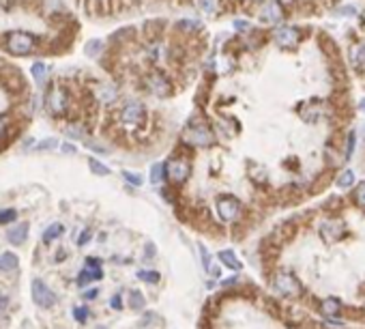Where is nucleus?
<instances>
[{
	"mask_svg": "<svg viewBox=\"0 0 365 329\" xmlns=\"http://www.w3.org/2000/svg\"><path fill=\"white\" fill-rule=\"evenodd\" d=\"M4 47L13 56H28L37 50V37L26 30H11L4 37Z\"/></svg>",
	"mask_w": 365,
	"mask_h": 329,
	"instance_id": "nucleus-1",
	"label": "nucleus"
},
{
	"mask_svg": "<svg viewBox=\"0 0 365 329\" xmlns=\"http://www.w3.org/2000/svg\"><path fill=\"white\" fill-rule=\"evenodd\" d=\"M67 108H69V95L63 86H56V88H52L50 93H47L45 110L50 112L52 116H63L64 112H67Z\"/></svg>",
	"mask_w": 365,
	"mask_h": 329,
	"instance_id": "nucleus-2",
	"label": "nucleus"
},
{
	"mask_svg": "<svg viewBox=\"0 0 365 329\" xmlns=\"http://www.w3.org/2000/svg\"><path fill=\"white\" fill-rule=\"evenodd\" d=\"M146 88L150 90L152 95L157 97H170L172 95V82L166 78V73L159 71V69H152V71L144 78Z\"/></svg>",
	"mask_w": 365,
	"mask_h": 329,
	"instance_id": "nucleus-3",
	"label": "nucleus"
},
{
	"mask_svg": "<svg viewBox=\"0 0 365 329\" xmlns=\"http://www.w3.org/2000/svg\"><path fill=\"white\" fill-rule=\"evenodd\" d=\"M185 140H187L192 147H200V149H206L215 142V133L211 132V127L206 125H193L187 129L185 133Z\"/></svg>",
	"mask_w": 365,
	"mask_h": 329,
	"instance_id": "nucleus-4",
	"label": "nucleus"
},
{
	"mask_svg": "<svg viewBox=\"0 0 365 329\" xmlns=\"http://www.w3.org/2000/svg\"><path fill=\"white\" fill-rule=\"evenodd\" d=\"M166 172H168V176H170L172 183L183 185V183L189 179V175H192V166H189V161H185L181 157H174L166 164Z\"/></svg>",
	"mask_w": 365,
	"mask_h": 329,
	"instance_id": "nucleus-5",
	"label": "nucleus"
},
{
	"mask_svg": "<svg viewBox=\"0 0 365 329\" xmlns=\"http://www.w3.org/2000/svg\"><path fill=\"white\" fill-rule=\"evenodd\" d=\"M144 116H146V108L142 101H138V99L127 101L121 110V121L127 123V125H140V123L144 121Z\"/></svg>",
	"mask_w": 365,
	"mask_h": 329,
	"instance_id": "nucleus-6",
	"label": "nucleus"
},
{
	"mask_svg": "<svg viewBox=\"0 0 365 329\" xmlns=\"http://www.w3.org/2000/svg\"><path fill=\"white\" fill-rule=\"evenodd\" d=\"M32 301H35L39 308L47 310L56 304V295L47 288V284L43 282V280H35V282H32Z\"/></svg>",
	"mask_w": 365,
	"mask_h": 329,
	"instance_id": "nucleus-7",
	"label": "nucleus"
},
{
	"mask_svg": "<svg viewBox=\"0 0 365 329\" xmlns=\"http://www.w3.org/2000/svg\"><path fill=\"white\" fill-rule=\"evenodd\" d=\"M238 209H241V204H238V200L234 196H221L217 200V213H219V218L223 222H232L238 215Z\"/></svg>",
	"mask_w": 365,
	"mask_h": 329,
	"instance_id": "nucleus-8",
	"label": "nucleus"
},
{
	"mask_svg": "<svg viewBox=\"0 0 365 329\" xmlns=\"http://www.w3.org/2000/svg\"><path fill=\"white\" fill-rule=\"evenodd\" d=\"M273 288L277 290L279 295H297L299 293V282L292 273H277L275 280H273Z\"/></svg>",
	"mask_w": 365,
	"mask_h": 329,
	"instance_id": "nucleus-9",
	"label": "nucleus"
},
{
	"mask_svg": "<svg viewBox=\"0 0 365 329\" xmlns=\"http://www.w3.org/2000/svg\"><path fill=\"white\" fill-rule=\"evenodd\" d=\"M281 15H284V11H281V4L275 2V0H269V2H264L262 9H260V20H262V22H269V24H273V22H279Z\"/></svg>",
	"mask_w": 365,
	"mask_h": 329,
	"instance_id": "nucleus-10",
	"label": "nucleus"
},
{
	"mask_svg": "<svg viewBox=\"0 0 365 329\" xmlns=\"http://www.w3.org/2000/svg\"><path fill=\"white\" fill-rule=\"evenodd\" d=\"M101 278H103V271H101L99 261H95V258H86V267H84V271L80 273V284L92 282V280H101Z\"/></svg>",
	"mask_w": 365,
	"mask_h": 329,
	"instance_id": "nucleus-11",
	"label": "nucleus"
},
{
	"mask_svg": "<svg viewBox=\"0 0 365 329\" xmlns=\"http://www.w3.org/2000/svg\"><path fill=\"white\" fill-rule=\"evenodd\" d=\"M95 97L101 101V104H112V101L118 99V88L110 82H103L95 88Z\"/></svg>",
	"mask_w": 365,
	"mask_h": 329,
	"instance_id": "nucleus-12",
	"label": "nucleus"
},
{
	"mask_svg": "<svg viewBox=\"0 0 365 329\" xmlns=\"http://www.w3.org/2000/svg\"><path fill=\"white\" fill-rule=\"evenodd\" d=\"M26 237H28V224H26V222L15 224V226H11V228L7 230V239H9V243H13V245L24 243Z\"/></svg>",
	"mask_w": 365,
	"mask_h": 329,
	"instance_id": "nucleus-13",
	"label": "nucleus"
},
{
	"mask_svg": "<svg viewBox=\"0 0 365 329\" xmlns=\"http://www.w3.org/2000/svg\"><path fill=\"white\" fill-rule=\"evenodd\" d=\"M297 30L294 28H279V30H275V41L279 43L281 47H292L294 43H297Z\"/></svg>",
	"mask_w": 365,
	"mask_h": 329,
	"instance_id": "nucleus-14",
	"label": "nucleus"
},
{
	"mask_svg": "<svg viewBox=\"0 0 365 329\" xmlns=\"http://www.w3.org/2000/svg\"><path fill=\"white\" fill-rule=\"evenodd\" d=\"M18 265H20V258L13 252H4L0 256V271H13V269H18Z\"/></svg>",
	"mask_w": 365,
	"mask_h": 329,
	"instance_id": "nucleus-15",
	"label": "nucleus"
},
{
	"mask_svg": "<svg viewBox=\"0 0 365 329\" xmlns=\"http://www.w3.org/2000/svg\"><path fill=\"white\" fill-rule=\"evenodd\" d=\"M219 261H221L226 267L234 269V271H238V269L243 267V263L238 261L236 256H234V252H232V250H223V252H219Z\"/></svg>",
	"mask_w": 365,
	"mask_h": 329,
	"instance_id": "nucleus-16",
	"label": "nucleus"
},
{
	"mask_svg": "<svg viewBox=\"0 0 365 329\" xmlns=\"http://www.w3.org/2000/svg\"><path fill=\"white\" fill-rule=\"evenodd\" d=\"M195 7L206 15H215L219 9V0H195Z\"/></svg>",
	"mask_w": 365,
	"mask_h": 329,
	"instance_id": "nucleus-17",
	"label": "nucleus"
},
{
	"mask_svg": "<svg viewBox=\"0 0 365 329\" xmlns=\"http://www.w3.org/2000/svg\"><path fill=\"white\" fill-rule=\"evenodd\" d=\"M32 78L37 80V84H45V80H47V65L45 63H35V65H32Z\"/></svg>",
	"mask_w": 365,
	"mask_h": 329,
	"instance_id": "nucleus-18",
	"label": "nucleus"
},
{
	"mask_svg": "<svg viewBox=\"0 0 365 329\" xmlns=\"http://www.w3.org/2000/svg\"><path fill=\"white\" fill-rule=\"evenodd\" d=\"M337 185H340L342 190H348L350 185H355V172H352V170H344L340 176H337Z\"/></svg>",
	"mask_w": 365,
	"mask_h": 329,
	"instance_id": "nucleus-19",
	"label": "nucleus"
},
{
	"mask_svg": "<svg viewBox=\"0 0 365 329\" xmlns=\"http://www.w3.org/2000/svg\"><path fill=\"white\" fill-rule=\"evenodd\" d=\"M63 224H52L50 228L45 230V233H43V241H45V243H50V241H54V239H58V237L63 235Z\"/></svg>",
	"mask_w": 365,
	"mask_h": 329,
	"instance_id": "nucleus-20",
	"label": "nucleus"
},
{
	"mask_svg": "<svg viewBox=\"0 0 365 329\" xmlns=\"http://www.w3.org/2000/svg\"><path fill=\"white\" fill-rule=\"evenodd\" d=\"M135 276H138V280L149 282V284H157V282H159V273L152 271V269H142V271H138Z\"/></svg>",
	"mask_w": 365,
	"mask_h": 329,
	"instance_id": "nucleus-21",
	"label": "nucleus"
},
{
	"mask_svg": "<svg viewBox=\"0 0 365 329\" xmlns=\"http://www.w3.org/2000/svg\"><path fill=\"white\" fill-rule=\"evenodd\" d=\"M163 176H166V166H163V164H155V166H152V168H150V181L155 183V185L163 181Z\"/></svg>",
	"mask_w": 365,
	"mask_h": 329,
	"instance_id": "nucleus-22",
	"label": "nucleus"
},
{
	"mask_svg": "<svg viewBox=\"0 0 365 329\" xmlns=\"http://www.w3.org/2000/svg\"><path fill=\"white\" fill-rule=\"evenodd\" d=\"M129 306L135 310H140V308H144V295L140 293V290H133L131 295H129Z\"/></svg>",
	"mask_w": 365,
	"mask_h": 329,
	"instance_id": "nucleus-23",
	"label": "nucleus"
},
{
	"mask_svg": "<svg viewBox=\"0 0 365 329\" xmlns=\"http://www.w3.org/2000/svg\"><path fill=\"white\" fill-rule=\"evenodd\" d=\"M88 166H90V170L95 172V175H101V176H106V175H110V168H106V166L101 164V161H97V159H88Z\"/></svg>",
	"mask_w": 365,
	"mask_h": 329,
	"instance_id": "nucleus-24",
	"label": "nucleus"
},
{
	"mask_svg": "<svg viewBox=\"0 0 365 329\" xmlns=\"http://www.w3.org/2000/svg\"><path fill=\"white\" fill-rule=\"evenodd\" d=\"M178 30H198L200 28V22L198 20H181L176 24Z\"/></svg>",
	"mask_w": 365,
	"mask_h": 329,
	"instance_id": "nucleus-25",
	"label": "nucleus"
},
{
	"mask_svg": "<svg viewBox=\"0 0 365 329\" xmlns=\"http://www.w3.org/2000/svg\"><path fill=\"white\" fill-rule=\"evenodd\" d=\"M13 219H18V211H15V209H4V211H0V224H9V222H13Z\"/></svg>",
	"mask_w": 365,
	"mask_h": 329,
	"instance_id": "nucleus-26",
	"label": "nucleus"
},
{
	"mask_svg": "<svg viewBox=\"0 0 365 329\" xmlns=\"http://www.w3.org/2000/svg\"><path fill=\"white\" fill-rule=\"evenodd\" d=\"M322 310H324V314H335V312L340 310V301H337V299H326Z\"/></svg>",
	"mask_w": 365,
	"mask_h": 329,
	"instance_id": "nucleus-27",
	"label": "nucleus"
},
{
	"mask_svg": "<svg viewBox=\"0 0 365 329\" xmlns=\"http://www.w3.org/2000/svg\"><path fill=\"white\" fill-rule=\"evenodd\" d=\"M56 147H58V140L56 138H47V140L37 142V151H47V149H56Z\"/></svg>",
	"mask_w": 365,
	"mask_h": 329,
	"instance_id": "nucleus-28",
	"label": "nucleus"
},
{
	"mask_svg": "<svg viewBox=\"0 0 365 329\" xmlns=\"http://www.w3.org/2000/svg\"><path fill=\"white\" fill-rule=\"evenodd\" d=\"M99 50H101V41H88L86 43V54H88V56H97V54H99Z\"/></svg>",
	"mask_w": 365,
	"mask_h": 329,
	"instance_id": "nucleus-29",
	"label": "nucleus"
},
{
	"mask_svg": "<svg viewBox=\"0 0 365 329\" xmlns=\"http://www.w3.org/2000/svg\"><path fill=\"white\" fill-rule=\"evenodd\" d=\"M67 136L73 138V140H80L82 136H84V127H82V125H71L67 129Z\"/></svg>",
	"mask_w": 365,
	"mask_h": 329,
	"instance_id": "nucleus-30",
	"label": "nucleus"
},
{
	"mask_svg": "<svg viewBox=\"0 0 365 329\" xmlns=\"http://www.w3.org/2000/svg\"><path fill=\"white\" fill-rule=\"evenodd\" d=\"M352 61L357 65H361L365 61V45H357L355 50H352Z\"/></svg>",
	"mask_w": 365,
	"mask_h": 329,
	"instance_id": "nucleus-31",
	"label": "nucleus"
},
{
	"mask_svg": "<svg viewBox=\"0 0 365 329\" xmlns=\"http://www.w3.org/2000/svg\"><path fill=\"white\" fill-rule=\"evenodd\" d=\"M123 179L129 181L131 185H142V176H140V175H133V172H123Z\"/></svg>",
	"mask_w": 365,
	"mask_h": 329,
	"instance_id": "nucleus-32",
	"label": "nucleus"
},
{
	"mask_svg": "<svg viewBox=\"0 0 365 329\" xmlns=\"http://www.w3.org/2000/svg\"><path fill=\"white\" fill-rule=\"evenodd\" d=\"M73 316H75V321L84 323L86 319H88V308H75L73 310Z\"/></svg>",
	"mask_w": 365,
	"mask_h": 329,
	"instance_id": "nucleus-33",
	"label": "nucleus"
},
{
	"mask_svg": "<svg viewBox=\"0 0 365 329\" xmlns=\"http://www.w3.org/2000/svg\"><path fill=\"white\" fill-rule=\"evenodd\" d=\"M355 132H350L348 133V144H346V157H350L352 155V149H355Z\"/></svg>",
	"mask_w": 365,
	"mask_h": 329,
	"instance_id": "nucleus-34",
	"label": "nucleus"
},
{
	"mask_svg": "<svg viewBox=\"0 0 365 329\" xmlns=\"http://www.w3.org/2000/svg\"><path fill=\"white\" fill-rule=\"evenodd\" d=\"M200 247V252H202V265H204V269H209V263H211V256H209V252H206V247L200 243L198 245Z\"/></svg>",
	"mask_w": 365,
	"mask_h": 329,
	"instance_id": "nucleus-35",
	"label": "nucleus"
},
{
	"mask_svg": "<svg viewBox=\"0 0 365 329\" xmlns=\"http://www.w3.org/2000/svg\"><path fill=\"white\" fill-rule=\"evenodd\" d=\"M357 198H359V202H361V204H365V183L357 190Z\"/></svg>",
	"mask_w": 365,
	"mask_h": 329,
	"instance_id": "nucleus-36",
	"label": "nucleus"
},
{
	"mask_svg": "<svg viewBox=\"0 0 365 329\" xmlns=\"http://www.w3.org/2000/svg\"><path fill=\"white\" fill-rule=\"evenodd\" d=\"M112 308L114 310H121L123 308V306H121V295H114V297H112Z\"/></svg>",
	"mask_w": 365,
	"mask_h": 329,
	"instance_id": "nucleus-37",
	"label": "nucleus"
},
{
	"mask_svg": "<svg viewBox=\"0 0 365 329\" xmlns=\"http://www.w3.org/2000/svg\"><path fill=\"white\" fill-rule=\"evenodd\" d=\"M88 239H90V230H84V233H82V237L78 239V243H80V245H84Z\"/></svg>",
	"mask_w": 365,
	"mask_h": 329,
	"instance_id": "nucleus-38",
	"label": "nucleus"
},
{
	"mask_svg": "<svg viewBox=\"0 0 365 329\" xmlns=\"http://www.w3.org/2000/svg\"><path fill=\"white\" fill-rule=\"evenodd\" d=\"M234 28H238V30H247V28H249V24H247V22L236 20V22H234Z\"/></svg>",
	"mask_w": 365,
	"mask_h": 329,
	"instance_id": "nucleus-39",
	"label": "nucleus"
},
{
	"mask_svg": "<svg viewBox=\"0 0 365 329\" xmlns=\"http://www.w3.org/2000/svg\"><path fill=\"white\" fill-rule=\"evenodd\" d=\"M4 132H7V125H4V121L0 118V140L4 138Z\"/></svg>",
	"mask_w": 365,
	"mask_h": 329,
	"instance_id": "nucleus-40",
	"label": "nucleus"
},
{
	"mask_svg": "<svg viewBox=\"0 0 365 329\" xmlns=\"http://www.w3.org/2000/svg\"><path fill=\"white\" fill-rule=\"evenodd\" d=\"M63 149H64V153H73V151H75L73 144H63Z\"/></svg>",
	"mask_w": 365,
	"mask_h": 329,
	"instance_id": "nucleus-41",
	"label": "nucleus"
},
{
	"mask_svg": "<svg viewBox=\"0 0 365 329\" xmlns=\"http://www.w3.org/2000/svg\"><path fill=\"white\" fill-rule=\"evenodd\" d=\"M84 297H86V299H92V297H97V290H90V293H84Z\"/></svg>",
	"mask_w": 365,
	"mask_h": 329,
	"instance_id": "nucleus-42",
	"label": "nucleus"
},
{
	"mask_svg": "<svg viewBox=\"0 0 365 329\" xmlns=\"http://www.w3.org/2000/svg\"><path fill=\"white\" fill-rule=\"evenodd\" d=\"M4 304H7V297H2V295H0V308H2Z\"/></svg>",
	"mask_w": 365,
	"mask_h": 329,
	"instance_id": "nucleus-43",
	"label": "nucleus"
},
{
	"mask_svg": "<svg viewBox=\"0 0 365 329\" xmlns=\"http://www.w3.org/2000/svg\"><path fill=\"white\" fill-rule=\"evenodd\" d=\"M361 110H363V112H365V99H363V101H361Z\"/></svg>",
	"mask_w": 365,
	"mask_h": 329,
	"instance_id": "nucleus-44",
	"label": "nucleus"
}]
</instances>
